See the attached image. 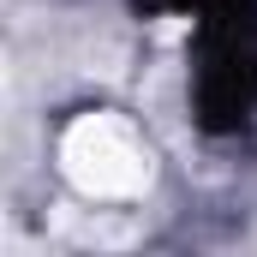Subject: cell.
<instances>
[{"label":"cell","instance_id":"cell-1","mask_svg":"<svg viewBox=\"0 0 257 257\" xmlns=\"http://www.w3.org/2000/svg\"><path fill=\"white\" fill-rule=\"evenodd\" d=\"M60 174L84 197L126 203V197L150 192L156 156H150V138L132 126L126 114H78L60 138Z\"/></svg>","mask_w":257,"mask_h":257}]
</instances>
